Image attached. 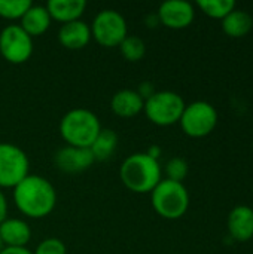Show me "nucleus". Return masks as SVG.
<instances>
[{"label":"nucleus","mask_w":253,"mask_h":254,"mask_svg":"<svg viewBox=\"0 0 253 254\" xmlns=\"http://www.w3.org/2000/svg\"><path fill=\"white\" fill-rule=\"evenodd\" d=\"M13 202L25 217H48L57 204L55 188L42 176L28 174L13 188Z\"/></svg>","instance_id":"f257e3e1"},{"label":"nucleus","mask_w":253,"mask_h":254,"mask_svg":"<svg viewBox=\"0 0 253 254\" xmlns=\"http://www.w3.org/2000/svg\"><path fill=\"white\" fill-rule=\"evenodd\" d=\"M119 177L124 186L134 193H151L163 180V168L158 159L146 152H137L125 158L119 168Z\"/></svg>","instance_id":"f03ea898"},{"label":"nucleus","mask_w":253,"mask_h":254,"mask_svg":"<svg viewBox=\"0 0 253 254\" xmlns=\"http://www.w3.org/2000/svg\"><path fill=\"white\" fill-rule=\"evenodd\" d=\"M101 129L97 115L88 109L69 110L60 122V135L72 147L89 149Z\"/></svg>","instance_id":"7ed1b4c3"},{"label":"nucleus","mask_w":253,"mask_h":254,"mask_svg":"<svg viewBox=\"0 0 253 254\" xmlns=\"http://www.w3.org/2000/svg\"><path fill=\"white\" fill-rule=\"evenodd\" d=\"M152 208L163 219H180L189 207V192L180 182L163 179L151 192Z\"/></svg>","instance_id":"20e7f679"},{"label":"nucleus","mask_w":253,"mask_h":254,"mask_svg":"<svg viewBox=\"0 0 253 254\" xmlns=\"http://www.w3.org/2000/svg\"><path fill=\"white\" fill-rule=\"evenodd\" d=\"M185 106L183 98L177 92L157 91L145 101L143 110L152 124L158 127H169L180 121Z\"/></svg>","instance_id":"39448f33"},{"label":"nucleus","mask_w":253,"mask_h":254,"mask_svg":"<svg viewBox=\"0 0 253 254\" xmlns=\"http://www.w3.org/2000/svg\"><path fill=\"white\" fill-rule=\"evenodd\" d=\"M91 37L103 48H118L128 36L125 18L115 9L100 10L89 25Z\"/></svg>","instance_id":"423d86ee"},{"label":"nucleus","mask_w":253,"mask_h":254,"mask_svg":"<svg viewBox=\"0 0 253 254\" xmlns=\"http://www.w3.org/2000/svg\"><path fill=\"white\" fill-rule=\"evenodd\" d=\"M30 161L25 152L12 144L0 143V190L13 189L30 173Z\"/></svg>","instance_id":"0eeeda50"},{"label":"nucleus","mask_w":253,"mask_h":254,"mask_svg":"<svg viewBox=\"0 0 253 254\" xmlns=\"http://www.w3.org/2000/svg\"><path fill=\"white\" fill-rule=\"evenodd\" d=\"M179 122L186 135L194 138L206 137L218 124V112L207 101H194L185 106Z\"/></svg>","instance_id":"6e6552de"},{"label":"nucleus","mask_w":253,"mask_h":254,"mask_svg":"<svg viewBox=\"0 0 253 254\" xmlns=\"http://www.w3.org/2000/svg\"><path fill=\"white\" fill-rule=\"evenodd\" d=\"M0 54L10 64H22L33 55V37L19 24H12L0 31Z\"/></svg>","instance_id":"1a4fd4ad"},{"label":"nucleus","mask_w":253,"mask_h":254,"mask_svg":"<svg viewBox=\"0 0 253 254\" xmlns=\"http://www.w3.org/2000/svg\"><path fill=\"white\" fill-rule=\"evenodd\" d=\"M157 16L163 25L169 28L180 30L191 25L195 16V9L192 3L186 0H167L161 3Z\"/></svg>","instance_id":"9d476101"},{"label":"nucleus","mask_w":253,"mask_h":254,"mask_svg":"<svg viewBox=\"0 0 253 254\" xmlns=\"http://www.w3.org/2000/svg\"><path fill=\"white\" fill-rule=\"evenodd\" d=\"M95 162L92 153L89 149L84 147H72L66 146L60 150H57L54 156V164L55 167L67 174H75V173H82L88 170L92 164Z\"/></svg>","instance_id":"9b49d317"},{"label":"nucleus","mask_w":253,"mask_h":254,"mask_svg":"<svg viewBox=\"0 0 253 254\" xmlns=\"http://www.w3.org/2000/svg\"><path fill=\"white\" fill-rule=\"evenodd\" d=\"M91 39V28L82 19L63 24L58 30V42L70 51L84 49Z\"/></svg>","instance_id":"f8f14e48"},{"label":"nucleus","mask_w":253,"mask_h":254,"mask_svg":"<svg viewBox=\"0 0 253 254\" xmlns=\"http://www.w3.org/2000/svg\"><path fill=\"white\" fill-rule=\"evenodd\" d=\"M230 235L237 241H249L253 238V208L237 205L228 214Z\"/></svg>","instance_id":"ddd939ff"},{"label":"nucleus","mask_w":253,"mask_h":254,"mask_svg":"<svg viewBox=\"0 0 253 254\" xmlns=\"http://www.w3.org/2000/svg\"><path fill=\"white\" fill-rule=\"evenodd\" d=\"M3 247H27L31 240V229L22 219H6L0 225Z\"/></svg>","instance_id":"4468645a"},{"label":"nucleus","mask_w":253,"mask_h":254,"mask_svg":"<svg viewBox=\"0 0 253 254\" xmlns=\"http://www.w3.org/2000/svg\"><path fill=\"white\" fill-rule=\"evenodd\" d=\"M143 106L145 100L134 89H121L110 100L112 112L116 116L125 119L137 116L143 110Z\"/></svg>","instance_id":"2eb2a0df"},{"label":"nucleus","mask_w":253,"mask_h":254,"mask_svg":"<svg viewBox=\"0 0 253 254\" xmlns=\"http://www.w3.org/2000/svg\"><path fill=\"white\" fill-rule=\"evenodd\" d=\"M45 7L49 12L51 19L61 24L81 19L86 9V1L84 0H49Z\"/></svg>","instance_id":"dca6fc26"},{"label":"nucleus","mask_w":253,"mask_h":254,"mask_svg":"<svg viewBox=\"0 0 253 254\" xmlns=\"http://www.w3.org/2000/svg\"><path fill=\"white\" fill-rule=\"evenodd\" d=\"M51 22H52V19L45 6L31 4L30 9L24 13V16L19 19V27L30 37H37L48 31Z\"/></svg>","instance_id":"f3484780"},{"label":"nucleus","mask_w":253,"mask_h":254,"mask_svg":"<svg viewBox=\"0 0 253 254\" xmlns=\"http://www.w3.org/2000/svg\"><path fill=\"white\" fill-rule=\"evenodd\" d=\"M253 25L252 15L243 9H233L227 16L222 18V28L231 37L246 36Z\"/></svg>","instance_id":"a211bd4d"},{"label":"nucleus","mask_w":253,"mask_h":254,"mask_svg":"<svg viewBox=\"0 0 253 254\" xmlns=\"http://www.w3.org/2000/svg\"><path fill=\"white\" fill-rule=\"evenodd\" d=\"M118 147V134L113 129H101L89 150L95 161H107L113 156Z\"/></svg>","instance_id":"6ab92c4d"},{"label":"nucleus","mask_w":253,"mask_h":254,"mask_svg":"<svg viewBox=\"0 0 253 254\" xmlns=\"http://www.w3.org/2000/svg\"><path fill=\"white\" fill-rule=\"evenodd\" d=\"M118 48L122 57L130 63L140 61L146 54V45L139 36H127Z\"/></svg>","instance_id":"aec40b11"},{"label":"nucleus","mask_w":253,"mask_h":254,"mask_svg":"<svg viewBox=\"0 0 253 254\" xmlns=\"http://www.w3.org/2000/svg\"><path fill=\"white\" fill-rule=\"evenodd\" d=\"M200 9L212 18H224L236 9L234 0H198Z\"/></svg>","instance_id":"412c9836"},{"label":"nucleus","mask_w":253,"mask_h":254,"mask_svg":"<svg viewBox=\"0 0 253 254\" xmlns=\"http://www.w3.org/2000/svg\"><path fill=\"white\" fill-rule=\"evenodd\" d=\"M31 4L30 0H0V16L9 21L21 19Z\"/></svg>","instance_id":"4be33fe9"},{"label":"nucleus","mask_w":253,"mask_h":254,"mask_svg":"<svg viewBox=\"0 0 253 254\" xmlns=\"http://www.w3.org/2000/svg\"><path fill=\"white\" fill-rule=\"evenodd\" d=\"M164 173H166L169 180L183 183L185 177L188 176V162L183 158H171L166 164Z\"/></svg>","instance_id":"5701e85b"},{"label":"nucleus","mask_w":253,"mask_h":254,"mask_svg":"<svg viewBox=\"0 0 253 254\" xmlns=\"http://www.w3.org/2000/svg\"><path fill=\"white\" fill-rule=\"evenodd\" d=\"M33 254H67V249L64 243L58 238H46L40 241Z\"/></svg>","instance_id":"b1692460"},{"label":"nucleus","mask_w":253,"mask_h":254,"mask_svg":"<svg viewBox=\"0 0 253 254\" xmlns=\"http://www.w3.org/2000/svg\"><path fill=\"white\" fill-rule=\"evenodd\" d=\"M137 92H139V95L146 101V100H148L149 97H152L157 91H155V88H154V85H152L151 82H143V83L139 86Z\"/></svg>","instance_id":"393cba45"},{"label":"nucleus","mask_w":253,"mask_h":254,"mask_svg":"<svg viewBox=\"0 0 253 254\" xmlns=\"http://www.w3.org/2000/svg\"><path fill=\"white\" fill-rule=\"evenodd\" d=\"M7 219V199L4 193L0 190V225Z\"/></svg>","instance_id":"a878e982"},{"label":"nucleus","mask_w":253,"mask_h":254,"mask_svg":"<svg viewBox=\"0 0 253 254\" xmlns=\"http://www.w3.org/2000/svg\"><path fill=\"white\" fill-rule=\"evenodd\" d=\"M0 254H33L27 247H3Z\"/></svg>","instance_id":"bb28decb"},{"label":"nucleus","mask_w":253,"mask_h":254,"mask_svg":"<svg viewBox=\"0 0 253 254\" xmlns=\"http://www.w3.org/2000/svg\"><path fill=\"white\" fill-rule=\"evenodd\" d=\"M151 158H154V159H158V156H160V153H161V149L160 147H157V146H152L148 152H146Z\"/></svg>","instance_id":"cd10ccee"},{"label":"nucleus","mask_w":253,"mask_h":254,"mask_svg":"<svg viewBox=\"0 0 253 254\" xmlns=\"http://www.w3.org/2000/svg\"><path fill=\"white\" fill-rule=\"evenodd\" d=\"M1 249H3V243H1V240H0V252H1Z\"/></svg>","instance_id":"c85d7f7f"}]
</instances>
